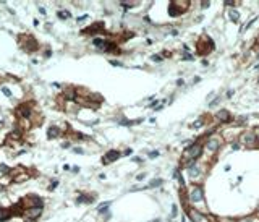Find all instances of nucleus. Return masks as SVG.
Masks as SVG:
<instances>
[{
    "mask_svg": "<svg viewBox=\"0 0 259 222\" xmlns=\"http://www.w3.org/2000/svg\"><path fill=\"white\" fill-rule=\"evenodd\" d=\"M201 144H193L190 146L186 151L183 152V161L186 159V165H191V162L194 161V159H198V156L201 154Z\"/></svg>",
    "mask_w": 259,
    "mask_h": 222,
    "instance_id": "obj_1",
    "label": "nucleus"
},
{
    "mask_svg": "<svg viewBox=\"0 0 259 222\" xmlns=\"http://www.w3.org/2000/svg\"><path fill=\"white\" fill-rule=\"evenodd\" d=\"M20 41H21V47L26 50V52H34V50L37 49V42L31 34H23V36L20 37Z\"/></svg>",
    "mask_w": 259,
    "mask_h": 222,
    "instance_id": "obj_2",
    "label": "nucleus"
},
{
    "mask_svg": "<svg viewBox=\"0 0 259 222\" xmlns=\"http://www.w3.org/2000/svg\"><path fill=\"white\" fill-rule=\"evenodd\" d=\"M15 113H16V117L20 118V120H23V118H29L32 113V107L31 104H28V102H23V104H20L16 109H15Z\"/></svg>",
    "mask_w": 259,
    "mask_h": 222,
    "instance_id": "obj_3",
    "label": "nucleus"
},
{
    "mask_svg": "<svg viewBox=\"0 0 259 222\" xmlns=\"http://www.w3.org/2000/svg\"><path fill=\"white\" fill-rule=\"evenodd\" d=\"M40 214H42V208H28L23 216L28 222H34L36 219L40 217Z\"/></svg>",
    "mask_w": 259,
    "mask_h": 222,
    "instance_id": "obj_4",
    "label": "nucleus"
},
{
    "mask_svg": "<svg viewBox=\"0 0 259 222\" xmlns=\"http://www.w3.org/2000/svg\"><path fill=\"white\" fill-rule=\"evenodd\" d=\"M23 201H24V204H26L28 208H42L44 206V203H42V200H40L39 196H28Z\"/></svg>",
    "mask_w": 259,
    "mask_h": 222,
    "instance_id": "obj_5",
    "label": "nucleus"
},
{
    "mask_svg": "<svg viewBox=\"0 0 259 222\" xmlns=\"http://www.w3.org/2000/svg\"><path fill=\"white\" fill-rule=\"evenodd\" d=\"M240 141L246 146H254L256 144V136H254V133H243Z\"/></svg>",
    "mask_w": 259,
    "mask_h": 222,
    "instance_id": "obj_6",
    "label": "nucleus"
},
{
    "mask_svg": "<svg viewBox=\"0 0 259 222\" xmlns=\"http://www.w3.org/2000/svg\"><path fill=\"white\" fill-rule=\"evenodd\" d=\"M118 157H120V152H118V151H115V149H112V151H109L107 154L104 156L102 162H104V164H110V162H113V161H117Z\"/></svg>",
    "mask_w": 259,
    "mask_h": 222,
    "instance_id": "obj_7",
    "label": "nucleus"
},
{
    "mask_svg": "<svg viewBox=\"0 0 259 222\" xmlns=\"http://www.w3.org/2000/svg\"><path fill=\"white\" fill-rule=\"evenodd\" d=\"M190 198H191V201H194V203H198V201L202 200V188L201 186H194L191 191V195H190Z\"/></svg>",
    "mask_w": 259,
    "mask_h": 222,
    "instance_id": "obj_8",
    "label": "nucleus"
},
{
    "mask_svg": "<svg viewBox=\"0 0 259 222\" xmlns=\"http://www.w3.org/2000/svg\"><path fill=\"white\" fill-rule=\"evenodd\" d=\"M190 217L193 219V222H209L207 217H204L201 213H198L194 209H190Z\"/></svg>",
    "mask_w": 259,
    "mask_h": 222,
    "instance_id": "obj_9",
    "label": "nucleus"
},
{
    "mask_svg": "<svg viewBox=\"0 0 259 222\" xmlns=\"http://www.w3.org/2000/svg\"><path fill=\"white\" fill-rule=\"evenodd\" d=\"M215 117L219 118L220 122H230L232 120V117H230V113L227 110H219V112L215 113Z\"/></svg>",
    "mask_w": 259,
    "mask_h": 222,
    "instance_id": "obj_10",
    "label": "nucleus"
},
{
    "mask_svg": "<svg viewBox=\"0 0 259 222\" xmlns=\"http://www.w3.org/2000/svg\"><path fill=\"white\" fill-rule=\"evenodd\" d=\"M11 217V211L7 208H0V222H5Z\"/></svg>",
    "mask_w": 259,
    "mask_h": 222,
    "instance_id": "obj_11",
    "label": "nucleus"
},
{
    "mask_svg": "<svg viewBox=\"0 0 259 222\" xmlns=\"http://www.w3.org/2000/svg\"><path fill=\"white\" fill-rule=\"evenodd\" d=\"M100 29H104V23H96V24H92V26L86 28L84 32H96V31H100Z\"/></svg>",
    "mask_w": 259,
    "mask_h": 222,
    "instance_id": "obj_12",
    "label": "nucleus"
},
{
    "mask_svg": "<svg viewBox=\"0 0 259 222\" xmlns=\"http://www.w3.org/2000/svg\"><path fill=\"white\" fill-rule=\"evenodd\" d=\"M57 136H60V130L57 127H50L47 130V138H57Z\"/></svg>",
    "mask_w": 259,
    "mask_h": 222,
    "instance_id": "obj_13",
    "label": "nucleus"
},
{
    "mask_svg": "<svg viewBox=\"0 0 259 222\" xmlns=\"http://www.w3.org/2000/svg\"><path fill=\"white\" fill-rule=\"evenodd\" d=\"M92 44L97 47V49H102V50H105V45H107V41H104V39H99V37H96L92 41Z\"/></svg>",
    "mask_w": 259,
    "mask_h": 222,
    "instance_id": "obj_14",
    "label": "nucleus"
},
{
    "mask_svg": "<svg viewBox=\"0 0 259 222\" xmlns=\"http://www.w3.org/2000/svg\"><path fill=\"white\" fill-rule=\"evenodd\" d=\"M217 148H219V141L217 140H209L207 141V149L209 151L214 152V151H217Z\"/></svg>",
    "mask_w": 259,
    "mask_h": 222,
    "instance_id": "obj_15",
    "label": "nucleus"
},
{
    "mask_svg": "<svg viewBox=\"0 0 259 222\" xmlns=\"http://www.w3.org/2000/svg\"><path fill=\"white\" fill-rule=\"evenodd\" d=\"M78 203H92L94 198L92 196H88V195H80V198H78Z\"/></svg>",
    "mask_w": 259,
    "mask_h": 222,
    "instance_id": "obj_16",
    "label": "nucleus"
},
{
    "mask_svg": "<svg viewBox=\"0 0 259 222\" xmlns=\"http://www.w3.org/2000/svg\"><path fill=\"white\" fill-rule=\"evenodd\" d=\"M7 173H11V169L5 164H0V175H7Z\"/></svg>",
    "mask_w": 259,
    "mask_h": 222,
    "instance_id": "obj_17",
    "label": "nucleus"
},
{
    "mask_svg": "<svg viewBox=\"0 0 259 222\" xmlns=\"http://www.w3.org/2000/svg\"><path fill=\"white\" fill-rule=\"evenodd\" d=\"M109 206H110V203H102V204H100V206L97 208V211L102 214V213H105V211L109 209Z\"/></svg>",
    "mask_w": 259,
    "mask_h": 222,
    "instance_id": "obj_18",
    "label": "nucleus"
},
{
    "mask_svg": "<svg viewBox=\"0 0 259 222\" xmlns=\"http://www.w3.org/2000/svg\"><path fill=\"white\" fill-rule=\"evenodd\" d=\"M230 20H232V21H238V20H240V15H238V11L232 10V11H230Z\"/></svg>",
    "mask_w": 259,
    "mask_h": 222,
    "instance_id": "obj_19",
    "label": "nucleus"
},
{
    "mask_svg": "<svg viewBox=\"0 0 259 222\" xmlns=\"http://www.w3.org/2000/svg\"><path fill=\"white\" fill-rule=\"evenodd\" d=\"M58 16L62 20H67V18H70V11H58Z\"/></svg>",
    "mask_w": 259,
    "mask_h": 222,
    "instance_id": "obj_20",
    "label": "nucleus"
},
{
    "mask_svg": "<svg viewBox=\"0 0 259 222\" xmlns=\"http://www.w3.org/2000/svg\"><path fill=\"white\" fill-rule=\"evenodd\" d=\"M191 177H196V175H199V169H196V167H191Z\"/></svg>",
    "mask_w": 259,
    "mask_h": 222,
    "instance_id": "obj_21",
    "label": "nucleus"
},
{
    "mask_svg": "<svg viewBox=\"0 0 259 222\" xmlns=\"http://www.w3.org/2000/svg\"><path fill=\"white\" fill-rule=\"evenodd\" d=\"M2 92H3V94L7 96V97H10V96H11V91H10L8 88H5V86L2 88Z\"/></svg>",
    "mask_w": 259,
    "mask_h": 222,
    "instance_id": "obj_22",
    "label": "nucleus"
},
{
    "mask_svg": "<svg viewBox=\"0 0 259 222\" xmlns=\"http://www.w3.org/2000/svg\"><path fill=\"white\" fill-rule=\"evenodd\" d=\"M161 183H162V180H161V178H159V180H152V182H151V185H149V186H159Z\"/></svg>",
    "mask_w": 259,
    "mask_h": 222,
    "instance_id": "obj_23",
    "label": "nucleus"
},
{
    "mask_svg": "<svg viewBox=\"0 0 259 222\" xmlns=\"http://www.w3.org/2000/svg\"><path fill=\"white\" fill-rule=\"evenodd\" d=\"M223 3H225V5H228V7H233V5L237 3V2H233V0H225Z\"/></svg>",
    "mask_w": 259,
    "mask_h": 222,
    "instance_id": "obj_24",
    "label": "nucleus"
},
{
    "mask_svg": "<svg viewBox=\"0 0 259 222\" xmlns=\"http://www.w3.org/2000/svg\"><path fill=\"white\" fill-rule=\"evenodd\" d=\"M57 185H58V182H57V180L52 182V183H50V186H49V190H54V188H57Z\"/></svg>",
    "mask_w": 259,
    "mask_h": 222,
    "instance_id": "obj_25",
    "label": "nucleus"
},
{
    "mask_svg": "<svg viewBox=\"0 0 259 222\" xmlns=\"http://www.w3.org/2000/svg\"><path fill=\"white\" fill-rule=\"evenodd\" d=\"M110 63L113 65V67H121V63L120 62H117V60H110Z\"/></svg>",
    "mask_w": 259,
    "mask_h": 222,
    "instance_id": "obj_26",
    "label": "nucleus"
},
{
    "mask_svg": "<svg viewBox=\"0 0 259 222\" xmlns=\"http://www.w3.org/2000/svg\"><path fill=\"white\" fill-rule=\"evenodd\" d=\"M121 5H123V7H133L134 3H131V2H121Z\"/></svg>",
    "mask_w": 259,
    "mask_h": 222,
    "instance_id": "obj_27",
    "label": "nucleus"
},
{
    "mask_svg": "<svg viewBox=\"0 0 259 222\" xmlns=\"http://www.w3.org/2000/svg\"><path fill=\"white\" fill-rule=\"evenodd\" d=\"M156 156H159V152H157V151H152L151 154H149V157H156Z\"/></svg>",
    "mask_w": 259,
    "mask_h": 222,
    "instance_id": "obj_28",
    "label": "nucleus"
},
{
    "mask_svg": "<svg viewBox=\"0 0 259 222\" xmlns=\"http://www.w3.org/2000/svg\"><path fill=\"white\" fill-rule=\"evenodd\" d=\"M246 222H248V221H246Z\"/></svg>",
    "mask_w": 259,
    "mask_h": 222,
    "instance_id": "obj_29",
    "label": "nucleus"
}]
</instances>
